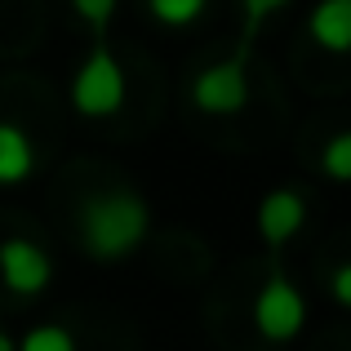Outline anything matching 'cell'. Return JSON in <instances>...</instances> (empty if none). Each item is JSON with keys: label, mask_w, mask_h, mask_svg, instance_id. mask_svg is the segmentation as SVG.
Returning <instances> with one entry per match:
<instances>
[{"label": "cell", "mask_w": 351, "mask_h": 351, "mask_svg": "<svg viewBox=\"0 0 351 351\" xmlns=\"http://www.w3.org/2000/svg\"><path fill=\"white\" fill-rule=\"evenodd\" d=\"M147 227H152V209L138 191L112 187L80 205V240H85V254L98 263L129 258L147 240Z\"/></svg>", "instance_id": "obj_1"}, {"label": "cell", "mask_w": 351, "mask_h": 351, "mask_svg": "<svg viewBox=\"0 0 351 351\" xmlns=\"http://www.w3.org/2000/svg\"><path fill=\"white\" fill-rule=\"evenodd\" d=\"M71 107L80 116H116L125 107V71H120L116 53L107 40H94V53L85 58V67L71 80Z\"/></svg>", "instance_id": "obj_2"}, {"label": "cell", "mask_w": 351, "mask_h": 351, "mask_svg": "<svg viewBox=\"0 0 351 351\" xmlns=\"http://www.w3.org/2000/svg\"><path fill=\"white\" fill-rule=\"evenodd\" d=\"M254 325L267 343H289L307 325V302L285 276H267V285L254 298Z\"/></svg>", "instance_id": "obj_3"}, {"label": "cell", "mask_w": 351, "mask_h": 351, "mask_svg": "<svg viewBox=\"0 0 351 351\" xmlns=\"http://www.w3.org/2000/svg\"><path fill=\"white\" fill-rule=\"evenodd\" d=\"M191 103L209 116H236L249 103V58H223L191 80Z\"/></svg>", "instance_id": "obj_4"}, {"label": "cell", "mask_w": 351, "mask_h": 351, "mask_svg": "<svg viewBox=\"0 0 351 351\" xmlns=\"http://www.w3.org/2000/svg\"><path fill=\"white\" fill-rule=\"evenodd\" d=\"M0 280L9 285L14 293H45L53 280V263L49 254H45L40 245H32V240H5L0 245Z\"/></svg>", "instance_id": "obj_5"}, {"label": "cell", "mask_w": 351, "mask_h": 351, "mask_svg": "<svg viewBox=\"0 0 351 351\" xmlns=\"http://www.w3.org/2000/svg\"><path fill=\"white\" fill-rule=\"evenodd\" d=\"M302 223H307V205H302V196L289 191V187L267 191L263 205H258V232H263V240L271 249L289 245V240L302 232Z\"/></svg>", "instance_id": "obj_6"}, {"label": "cell", "mask_w": 351, "mask_h": 351, "mask_svg": "<svg viewBox=\"0 0 351 351\" xmlns=\"http://www.w3.org/2000/svg\"><path fill=\"white\" fill-rule=\"evenodd\" d=\"M311 40L325 45L329 53H347L351 49V0H320L307 18Z\"/></svg>", "instance_id": "obj_7"}, {"label": "cell", "mask_w": 351, "mask_h": 351, "mask_svg": "<svg viewBox=\"0 0 351 351\" xmlns=\"http://www.w3.org/2000/svg\"><path fill=\"white\" fill-rule=\"evenodd\" d=\"M36 169V147L18 125L0 120V187H14Z\"/></svg>", "instance_id": "obj_8"}, {"label": "cell", "mask_w": 351, "mask_h": 351, "mask_svg": "<svg viewBox=\"0 0 351 351\" xmlns=\"http://www.w3.org/2000/svg\"><path fill=\"white\" fill-rule=\"evenodd\" d=\"M285 5H289V0H240L245 27H240V40H236V58H249V53H254V40H258V32H263V23Z\"/></svg>", "instance_id": "obj_9"}, {"label": "cell", "mask_w": 351, "mask_h": 351, "mask_svg": "<svg viewBox=\"0 0 351 351\" xmlns=\"http://www.w3.org/2000/svg\"><path fill=\"white\" fill-rule=\"evenodd\" d=\"M147 9H152V18L165 23V27H191V23H200L209 0H147Z\"/></svg>", "instance_id": "obj_10"}, {"label": "cell", "mask_w": 351, "mask_h": 351, "mask_svg": "<svg viewBox=\"0 0 351 351\" xmlns=\"http://www.w3.org/2000/svg\"><path fill=\"white\" fill-rule=\"evenodd\" d=\"M71 5H76V14L89 23L94 40H107V32H112V18H116V5H120V0H71Z\"/></svg>", "instance_id": "obj_11"}, {"label": "cell", "mask_w": 351, "mask_h": 351, "mask_svg": "<svg viewBox=\"0 0 351 351\" xmlns=\"http://www.w3.org/2000/svg\"><path fill=\"white\" fill-rule=\"evenodd\" d=\"M18 351H76V338H71L62 325H40L18 343Z\"/></svg>", "instance_id": "obj_12"}, {"label": "cell", "mask_w": 351, "mask_h": 351, "mask_svg": "<svg viewBox=\"0 0 351 351\" xmlns=\"http://www.w3.org/2000/svg\"><path fill=\"white\" fill-rule=\"evenodd\" d=\"M325 173L334 182H347L351 178V134H334L325 147Z\"/></svg>", "instance_id": "obj_13"}, {"label": "cell", "mask_w": 351, "mask_h": 351, "mask_svg": "<svg viewBox=\"0 0 351 351\" xmlns=\"http://www.w3.org/2000/svg\"><path fill=\"white\" fill-rule=\"evenodd\" d=\"M334 298L343 302V307L351 302V267H338L334 271Z\"/></svg>", "instance_id": "obj_14"}, {"label": "cell", "mask_w": 351, "mask_h": 351, "mask_svg": "<svg viewBox=\"0 0 351 351\" xmlns=\"http://www.w3.org/2000/svg\"><path fill=\"white\" fill-rule=\"evenodd\" d=\"M0 351H18V343H14V338L5 334V329H0Z\"/></svg>", "instance_id": "obj_15"}]
</instances>
